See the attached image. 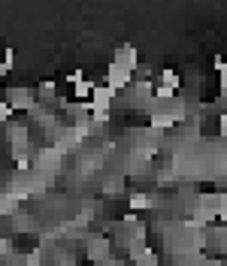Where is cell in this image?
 <instances>
[{"instance_id": "cell-1", "label": "cell", "mask_w": 227, "mask_h": 266, "mask_svg": "<svg viewBox=\"0 0 227 266\" xmlns=\"http://www.w3.org/2000/svg\"><path fill=\"white\" fill-rule=\"evenodd\" d=\"M130 79H133V70H127L124 64H118V61H109V64H106V85L112 88V91L127 88Z\"/></svg>"}, {"instance_id": "cell-2", "label": "cell", "mask_w": 227, "mask_h": 266, "mask_svg": "<svg viewBox=\"0 0 227 266\" xmlns=\"http://www.w3.org/2000/svg\"><path fill=\"white\" fill-rule=\"evenodd\" d=\"M112 61L124 64L127 70H136V67H139V52H136V46L124 43V46H118V52H115V58H112Z\"/></svg>"}, {"instance_id": "cell-3", "label": "cell", "mask_w": 227, "mask_h": 266, "mask_svg": "<svg viewBox=\"0 0 227 266\" xmlns=\"http://www.w3.org/2000/svg\"><path fill=\"white\" fill-rule=\"evenodd\" d=\"M112 97H115V91H112L109 85H94V94H91V106H94V109H109Z\"/></svg>"}, {"instance_id": "cell-4", "label": "cell", "mask_w": 227, "mask_h": 266, "mask_svg": "<svg viewBox=\"0 0 227 266\" xmlns=\"http://www.w3.org/2000/svg\"><path fill=\"white\" fill-rule=\"evenodd\" d=\"M176 121H179V118H176L173 112H170V115H167V112H155V115H151V127H155V130H164V127H173Z\"/></svg>"}, {"instance_id": "cell-5", "label": "cell", "mask_w": 227, "mask_h": 266, "mask_svg": "<svg viewBox=\"0 0 227 266\" xmlns=\"http://www.w3.org/2000/svg\"><path fill=\"white\" fill-rule=\"evenodd\" d=\"M161 85H167V88H173V91H179V85H182V76H179L176 70H170V67H167V70L161 73Z\"/></svg>"}, {"instance_id": "cell-6", "label": "cell", "mask_w": 227, "mask_h": 266, "mask_svg": "<svg viewBox=\"0 0 227 266\" xmlns=\"http://www.w3.org/2000/svg\"><path fill=\"white\" fill-rule=\"evenodd\" d=\"M148 206H155V200L148 194H133L130 197V209H148Z\"/></svg>"}, {"instance_id": "cell-7", "label": "cell", "mask_w": 227, "mask_h": 266, "mask_svg": "<svg viewBox=\"0 0 227 266\" xmlns=\"http://www.w3.org/2000/svg\"><path fill=\"white\" fill-rule=\"evenodd\" d=\"M173 97H176L173 88H167V85H155V100H173Z\"/></svg>"}, {"instance_id": "cell-8", "label": "cell", "mask_w": 227, "mask_h": 266, "mask_svg": "<svg viewBox=\"0 0 227 266\" xmlns=\"http://www.w3.org/2000/svg\"><path fill=\"white\" fill-rule=\"evenodd\" d=\"M52 94H55V82H52V79L40 82V97H52Z\"/></svg>"}, {"instance_id": "cell-9", "label": "cell", "mask_w": 227, "mask_h": 266, "mask_svg": "<svg viewBox=\"0 0 227 266\" xmlns=\"http://www.w3.org/2000/svg\"><path fill=\"white\" fill-rule=\"evenodd\" d=\"M10 115H13V106H10V100H0V124H4V121H10Z\"/></svg>"}, {"instance_id": "cell-10", "label": "cell", "mask_w": 227, "mask_h": 266, "mask_svg": "<svg viewBox=\"0 0 227 266\" xmlns=\"http://www.w3.org/2000/svg\"><path fill=\"white\" fill-rule=\"evenodd\" d=\"M0 64H4L7 70H13V67H16V49H7V52H4V61H0Z\"/></svg>"}, {"instance_id": "cell-11", "label": "cell", "mask_w": 227, "mask_h": 266, "mask_svg": "<svg viewBox=\"0 0 227 266\" xmlns=\"http://www.w3.org/2000/svg\"><path fill=\"white\" fill-rule=\"evenodd\" d=\"M212 67H215V70H218L221 76H227V61H224L221 55H215V58H212Z\"/></svg>"}, {"instance_id": "cell-12", "label": "cell", "mask_w": 227, "mask_h": 266, "mask_svg": "<svg viewBox=\"0 0 227 266\" xmlns=\"http://www.w3.org/2000/svg\"><path fill=\"white\" fill-rule=\"evenodd\" d=\"M221 136H227V118L221 115Z\"/></svg>"}, {"instance_id": "cell-13", "label": "cell", "mask_w": 227, "mask_h": 266, "mask_svg": "<svg viewBox=\"0 0 227 266\" xmlns=\"http://www.w3.org/2000/svg\"><path fill=\"white\" fill-rule=\"evenodd\" d=\"M4 251H10V242H4V239H0V254H4Z\"/></svg>"}, {"instance_id": "cell-14", "label": "cell", "mask_w": 227, "mask_h": 266, "mask_svg": "<svg viewBox=\"0 0 227 266\" xmlns=\"http://www.w3.org/2000/svg\"><path fill=\"white\" fill-rule=\"evenodd\" d=\"M224 118H227V109H224Z\"/></svg>"}]
</instances>
